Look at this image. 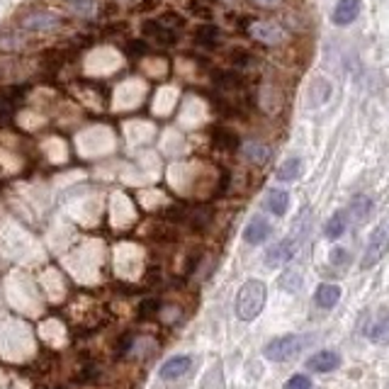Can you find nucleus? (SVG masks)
Returning a JSON list of instances; mask_svg holds the SVG:
<instances>
[{"label": "nucleus", "instance_id": "obj_1", "mask_svg": "<svg viewBox=\"0 0 389 389\" xmlns=\"http://www.w3.org/2000/svg\"><path fill=\"white\" fill-rule=\"evenodd\" d=\"M268 300V290L263 280H246L236 295V317L241 322H253L263 312Z\"/></svg>", "mask_w": 389, "mask_h": 389}, {"label": "nucleus", "instance_id": "obj_2", "mask_svg": "<svg viewBox=\"0 0 389 389\" xmlns=\"http://www.w3.org/2000/svg\"><path fill=\"white\" fill-rule=\"evenodd\" d=\"M307 336H297V334H287V336H280V339H273L263 348V356L273 363H287V360L297 358L307 346Z\"/></svg>", "mask_w": 389, "mask_h": 389}, {"label": "nucleus", "instance_id": "obj_3", "mask_svg": "<svg viewBox=\"0 0 389 389\" xmlns=\"http://www.w3.org/2000/svg\"><path fill=\"white\" fill-rule=\"evenodd\" d=\"M387 251H389V217H385V219L373 229V234H370L368 248H365V256L363 261H360V268H363V270L375 268L377 263L387 256Z\"/></svg>", "mask_w": 389, "mask_h": 389}, {"label": "nucleus", "instance_id": "obj_4", "mask_svg": "<svg viewBox=\"0 0 389 389\" xmlns=\"http://www.w3.org/2000/svg\"><path fill=\"white\" fill-rule=\"evenodd\" d=\"M248 37L253 42L263 44V47H280V44L287 42V30L278 22H268V20H256L248 25Z\"/></svg>", "mask_w": 389, "mask_h": 389}, {"label": "nucleus", "instance_id": "obj_5", "mask_svg": "<svg viewBox=\"0 0 389 389\" xmlns=\"http://www.w3.org/2000/svg\"><path fill=\"white\" fill-rule=\"evenodd\" d=\"M22 30H30V32H51V30H59L64 25V17L54 10H32L22 17Z\"/></svg>", "mask_w": 389, "mask_h": 389}, {"label": "nucleus", "instance_id": "obj_6", "mask_svg": "<svg viewBox=\"0 0 389 389\" xmlns=\"http://www.w3.org/2000/svg\"><path fill=\"white\" fill-rule=\"evenodd\" d=\"M141 30H144V37L148 42L158 44V47H175L178 44V30H173V27L163 25L158 20H146Z\"/></svg>", "mask_w": 389, "mask_h": 389}, {"label": "nucleus", "instance_id": "obj_7", "mask_svg": "<svg viewBox=\"0 0 389 389\" xmlns=\"http://www.w3.org/2000/svg\"><path fill=\"white\" fill-rule=\"evenodd\" d=\"M297 246H300V236H287L285 241H280V243L273 246V248H268L265 263H268L270 268L285 265V263L292 261V256L297 253Z\"/></svg>", "mask_w": 389, "mask_h": 389}, {"label": "nucleus", "instance_id": "obj_8", "mask_svg": "<svg viewBox=\"0 0 389 389\" xmlns=\"http://www.w3.org/2000/svg\"><path fill=\"white\" fill-rule=\"evenodd\" d=\"M192 368V358L190 356H173L168 358L165 363L161 365V370H158V375H161V380H180L182 375H187Z\"/></svg>", "mask_w": 389, "mask_h": 389}, {"label": "nucleus", "instance_id": "obj_9", "mask_svg": "<svg viewBox=\"0 0 389 389\" xmlns=\"http://www.w3.org/2000/svg\"><path fill=\"white\" fill-rule=\"evenodd\" d=\"M341 365V356L336 351H319L307 360V368L312 373H331Z\"/></svg>", "mask_w": 389, "mask_h": 389}, {"label": "nucleus", "instance_id": "obj_10", "mask_svg": "<svg viewBox=\"0 0 389 389\" xmlns=\"http://www.w3.org/2000/svg\"><path fill=\"white\" fill-rule=\"evenodd\" d=\"M270 231H273V226L268 224V219H263V217H253V219L248 221V226H246L243 239H246V243L258 246L263 241H268Z\"/></svg>", "mask_w": 389, "mask_h": 389}, {"label": "nucleus", "instance_id": "obj_11", "mask_svg": "<svg viewBox=\"0 0 389 389\" xmlns=\"http://www.w3.org/2000/svg\"><path fill=\"white\" fill-rule=\"evenodd\" d=\"M360 5H363V0H341L339 5L334 8V25L339 27H346L351 25L353 20L360 15Z\"/></svg>", "mask_w": 389, "mask_h": 389}, {"label": "nucleus", "instance_id": "obj_12", "mask_svg": "<svg viewBox=\"0 0 389 389\" xmlns=\"http://www.w3.org/2000/svg\"><path fill=\"white\" fill-rule=\"evenodd\" d=\"M314 300H317V305L322 309H334L339 305L341 300V287L334 283H324L317 287V295H314Z\"/></svg>", "mask_w": 389, "mask_h": 389}, {"label": "nucleus", "instance_id": "obj_13", "mask_svg": "<svg viewBox=\"0 0 389 389\" xmlns=\"http://www.w3.org/2000/svg\"><path fill=\"white\" fill-rule=\"evenodd\" d=\"M212 141H214V146L221 148V151H234V148H239V136L226 127L212 129Z\"/></svg>", "mask_w": 389, "mask_h": 389}, {"label": "nucleus", "instance_id": "obj_14", "mask_svg": "<svg viewBox=\"0 0 389 389\" xmlns=\"http://www.w3.org/2000/svg\"><path fill=\"white\" fill-rule=\"evenodd\" d=\"M265 207L275 217H283L290 207V194L285 190H270L265 194Z\"/></svg>", "mask_w": 389, "mask_h": 389}, {"label": "nucleus", "instance_id": "obj_15", "mask_svg": "<svg viewBox=\"0 0 389 389\" xmlns=\"http://www.w3.org/2000/svg\"><path fill=\"white\" fill-rule=\"evenodd\" d=\"M243 153H246V158H248V161H253V163L261 165V163H265L268 158H270V146L263 144V141H246Z\"/></svg>", "mask_w": 389, "mask_h": 389}, {"label": "nucleus", "instance_id": "obj_16", "mask_svg": "<svg viewBox=\"0 0 389 389\" xmlns=\"http://www.w3.org/2000/svg\"><path fill=\"white\" fill-rule=\"evenodd\" d=\"M346 226H348L346 212H336V214L331 217L329 221H326V229H324L326 239H331V241H336V239H341V236H343V231H346Z\"/></svg>", "mask_w": 389, "mask_h": 389}, {"label": "nucleus", "instance_id": "obj_17", "mask_svg": "<svg viewBox=\"0 0 389 389\" xmlns=\"http://www.w3.org/2000/svg\"><path fill=\"white\" fill-rule=\"evenodd\" d=\"M351 217L356 221H365L370 217V212H373V199L365 197V194H358V197L351 199Z\"/></svg>", "mask_w": 389, "mask_h": 389}, {"label": "nucleus", "instance_id": "obj_18", "mask_svg": "<svg viewBox=\"0 0 389 389\" xmlns=\"http://www.w3.org/2000/svg\"><path fill=\"white\" fill-rule=\"evenodd\" d=\"M219 42V30L217 25H199L197 32H194V44L199 47H214Z\"/></svg>", "mask_w": 389, "mask_h": 389}, {"label": "nucleus", "instance_id": "obj_19", "mask_svg": "<svg viewBox=\"0 0 389 389\" xmlns=\"http://www.w3.org/2000/svg\"><path fill=\"white\" fill-rule=\"evenodd\" d=\"M300 173H302V161L300 158H287L283 165L278 168V180H283V182H292V180H297L300 178Z\"/></svg>", "mask_w": 389, "mask_h": 389}, {"label": "nucleus", "instance_id": "obj_20", "mask_svg": "<svg viewBox=\"0 0 389 389\" xmlns=\"http://www.w3.org/2000/svg\"><path fill=\"white\" fill-rule=\"evenodd\" d=\"M68 8H71V13L88 17L95 10V0H68Z\"/></svg>", "mask_w": 389, "mask_h": 389}, {"label": "nucleus", "instance_id": "obj_21", "mask_svg": "<svg viewBox=\"0 0 389 389\" xmlns=\"http://www.w3.org/2000/svg\"><path fill=\"white\" fill-rule=\"evenodd\" d=\"M209 219H212V212H209L207 207H202V209H197V212H194V214L190 217V224H192V229L202 231V229L209 224Z\"/></svg>", "mask_w": 389, "mask_h": 389}, {"label": "nucleus", "instance_id": "obj_22", "mask_svg": "<svg viewBox=\"0 0 389 389\" xmlns=\"http://www.w3.org/2000/svg\"><path fill=\"white\" fill-rule=\"evenodd\" d=\"M348 263H351V256H348V251H346V248H341V246H336V248L331 251V265L346 268Z\"/></svg>", "mask_w": 389, "mask_h": 389}, {"label": "nucleus", "instance_id": "obj_23", "mask_svg": "<svg viewBox=\"0 0 389 389\" xmlns=\"http://www.w3.org/2000/svg\"><path fill=\"white\" fill-rule=\"evenodd\" d=\"M283 389H312V380L307 375H292Z\"/></svg>", "mask_w": 389, "mask_h": 389}, {"label": "nucleus", "instance_id": "obj_24", "mask_svg": "<svg viewBox=\"0 0 389 389\" xmlns=\"http://www.w3.org/2000/svg\"><path fill=\"white\" fill-rule=\"evenodd\" d=\"M158 309H161V305H158L156 300H146V302H141L139 314H141V317H151V314H156Z\"/></svg>", "mask_w": 389, "mask_h": 389}, {"label": "nucleus", "instance_id": "obj_25", "mask_svg": "<svg viewBox=\"0 0 389 389\" xmlns=\"http://www.w3.org/2000/svg\"><path fill=\"white\" fill-rule=\"evenodd\" d=\"M248 3H253L256 8H265V10H275L280 5L285 3V0H248Z\"/></svg>", "mask_w": 389, "mask_h": 389}, {"label": "nucleus", "instance_id": "obj_26", "mask_svg": "<svg viewBox=\"0 0 389 389\" xmlns=\"http://www.w3.org/2000/svg\"><path fill=\"white\" fill-rule=\"evenodd\" d=\"M231 64H236V66H248V64H251V56L246 54V51H234V54H231Z\"/></svg>", "mask_w": 389, "mask_h": 389}, {"label": "nucleus", "instance_id": "obj_27", "mask_svg": "<svg viewBox=\"0 0 389 389\" xmlns=\"http://www.w3.org/2000/svg\"><path fill=\"white\" fill-rule=\"evenodd\" d=\"M131 47H127L129 54H134V56H139V54H144V51H148V44L144 42H129Z\"/></svg>", "mask_w": 389, "mask_h": 389}]
</instances>
